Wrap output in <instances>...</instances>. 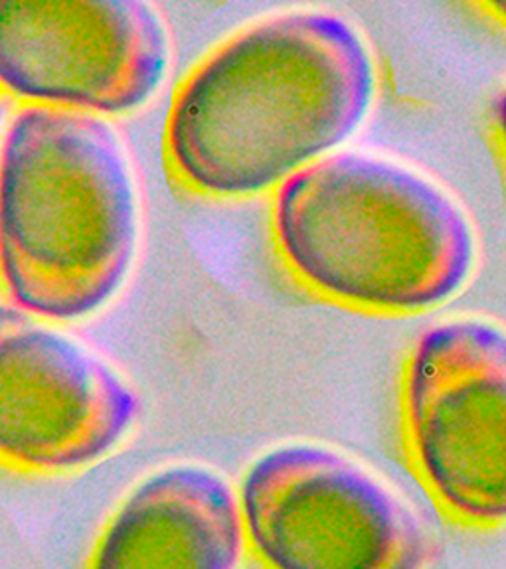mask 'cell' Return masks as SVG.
Here are the masks:
<instances>
[{
  "instance_id": "6da1fadb",
  "label": "cell",
  "mask_w": 506,
  "mask_h": 569,
  "mask_svg": "<svg viewBox=\"0 0 506 569\" xmlns=\"http://www.w3.org/2000/svg\"><path fill=\"white\" fill-rule=\"evenodd\" d=\"M378 73L360 30L291 10L241 30L190 71L165 129L170 169L210 198L279 188L337 152L373 109Z\"/></svg>"
},
{
  "instance_id": "7a4b0ae2",
  "label": "cell",
  "mask_w": 506,
  "mask_h": 569,
  "mask_svg": "<svg viewBox=\"0 0 506 569\" xmlns=\"http://www.w3.org/2000/svg\"><path fill=\"white\" fill-rule=\"evenodd\" d=\"M133 164L103 117L24 107L0 144V281L20 309L83 320L133 271Z\"/></svg>"
},
{
  "instance_id": "3957f363",
  "label": "cell",
  "mask_w": 506,
  "mask_h": 569,
  "mask_svg": "<svg viewBox=\"0 0 506 569\" xmlns=\"http://www.w3.org/2000/svg\"><path fill=\"white\" fill-rule=\"evenodd\" d=\"M274 236L307 289L376 315L441 307L477 263L472 218L455 196L374 152H333L277 188Z\"/></svg>"
},
{
  "instance_id": "277c9868",
  "label": "cell",
  "mask_w": 506,
  "mask_h": 569,
  "mask_svg": "<svg viewBox=\"0 0 506 569\" xmlns=\"http://www.w3.org/2000/svg\"><path fill=\"white\" fill-rule=\"evenodd\" d=\"M409 471L447 525L506 528V329L480 317L424 330L401 368Z\"/></svg>"
},
{
  "instance_id": "5b68a950",
  "label": "cell",
  "mask_w": 506,
  "mask_h": 569,
  "mask_svg": "<svg viewBox=\"0 0 506 569\" xmlns=\"http://www.w3.org/2000/svg\"><path fill=\"white\" fill-rule=\"evenodd\" d=\"M238 500L246 546L264 569H426L434 556L408 500L323 445H279L261 455Z\"/></svg>"
},
{
  "instance_id": "8992f818",
  "label": "cell",
  "mask_w": 506,
  "mask_h": 569,
  "mask_svg": "<svg viewBox=\"0 0 506 569\" xmlns=\"http://www.w3.org/2000/svg\"><path fill=\"white\" fill-rule=\"evenodd\" d=\"M169 66V28L142 0H0V89L27 107L129 116Z\"/></svg>"
},
{
  "instance_id": "52a82bcc",
  "label": "cell",
  "mask_w": 506,
  "mask_h": 569,
  "mask_svg": "<svg viewBox=\"0 0 506 569\" xmlns=\"http://www.w3.org/2000/svg\"><path fill=\"white\" fill-rule=\"evenodd\" d=\"M141 403L101 356L44 319L0 302V465L66 475L123 443Z\"/></svg>"
},
{
  "instance_id": "ba28073f",
  "label": "cell",
  "mask_w": 506,
  "mask_h": 569,
  "mask_svg": "<svg viewBox=\"0 0 506 569\" xmlns=\"http://www.w3.org/2000/svg\"><path fill=\"white\" fill-rule=\"evenodd\" d=\"M244 548L238 492L206 467L175 465L125 497L88 569H238Z\"/></svg>"
},
{
  "instance_id": "9c48e42d",
  "label": "cell",
  "mask_w": 506,
  "mask_h": 569,
  "mask_svg": "<svg viewBox=\"0 0 506 569\" xmlns=\"http://www.w3.org/2000/svg\"><path fill=\"white\" fill-rule=\"evenodd\" d=\"M493 121H495V133H497L498 144H500L506 159V88L498 93L497 101H495Z\"/></svg>"
},
{
  "instance_id": "30bf717a",
  "label": "cell",
  "mask_w": 506,
  "mask_h": 569,
  "mask_svg": "<svg viewBox=\"0 0 506 569\" xmlns=\"http://www.w3.org/2000/svg\"><path fill=\"white\" fill-rule=\"evenodd\" d=\"M485 9L493 12L497 20L506 24V2H490V4H485Z\"/></svg>"
},
{
  "instance_id": "8fae6325",
  "label": "cell",
  "mask_w": 506,
  "mask_h": 569,
  "mask_svg": "<svg viewBox=\"0 0 506 569\" xmlns=\"http://www.w3.org/2000/svg\"><path fill=\"white\" fill-rule=\"evenodd\" d=\"M2 121H4V107H2V101H0V127H2Z\"/></svg>"
}]
</instances>
